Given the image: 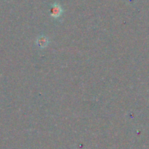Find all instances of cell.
I'll return each mask as SVG.
<instances>
[{"label": "cell", "instance_id": "cell-1", "mask_svg": "<svg viewBox=\"0 0 149 149\" xmlns=\"http://www.w3.org/2000/svg\"><path fill=\"white\" fill-rule=\"evenodd\" d=\"M63 13V9L61 5L57 3L54 4L50 9V15L54 18H58Z\"/></svg>", "mask_w": 149, "mask_h": 149}, {"label": "cell", "instance_id": "cell-2", "mask_svg": "<svg viewBox=\"0 0 149 149\" xmlns=\"http://www.w3.org/2000/svg\"><path fill=\"white\" fill-rule=\"evenodd\" d=\"M36 45L39 48H45L49 45V39L45 36H39L36 39Z\"/></svg>", "mask_w": 149, "mask_h": 149}]
</instances>
